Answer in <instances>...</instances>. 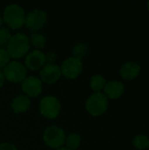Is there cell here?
<instances>
[{
    "label": "cell",
    "mask_w": 149,
    "mask_h": 150,
    "mask_svg": "<svg viewBox=\"0 0 149 150\" xmlns=\"http://www.w3.org/2000/svg\"><path fill=\"white\" fill-rule=\"evenodd\" d=\"M45 62V54L40 49L32 50L26 55L25 59V66L31 70H37L41 69L44 66Z\"/></svg>",
    "instance_id": "obj_11"
},
{
    "label": "cell",
    "mask_w": 149,
    "mask_h": 150,
    "mask_svg": "<svg viewBox=\"0 0 149 150\" xmlns=\"http://www.w3.org/2000/svg\"><path fill=\"white\" fill-rule=\"evenodd\" d=\"M47 20V12L41 9H34L25 15V24L32 31H37L42 28Z\"/></svg>",
    "instance_id": "obj_7"
},
{
    "label": "cell",
    "mask_w": 149,
    "mask_h": 150,
    "mask_svg": "<svg viewBox=\"0 0 149 150\" xmlns=\"http://www.w3.org/2000/svg\"><path fill=\"white\" fill-rule=\"evenodd\" d=\"M66 145L67 149L69 150L76 149L81 143V136L76 133H71L66 137Z\"/></svg>",
    "instance_id": "obj_18"
},
{
    "label": "cell",
    "mask_w": 149,
    "mask_h": 150,
    "mask_svg": "<svg viewBox=\"0 0 149 150\" xmlns=\"http://www.w3.org/2000/svg\"><path fill=\"white\" fill-rule=\"evenodd\" d=\"M31 105V100L26 95H18L11 101V108L17 113L26 112Z\"/></svg>",
    "instance_id": "obj_14"
},
{
    "label": "cell",
    "mask_w": 149,
    "mask_h": 150,
    "mask_svg": "<svg viewBox=\"0 0 149 150\" xmlns=\"http://www.w3.org/2000/svg\"><path fill=\"white\" fill-rule=\"evenodd\" d=\"M40 110L44 117L54 119L60 113L61 103L54 96H46L40 100Z\"/></svg>",
    "instance_id": "obj_6"
},
{
    "label": "cell",
    "mask_w": 149,
    "mask_h": 150,
    "mask_svg": "<svg viewBox=\"0 0 149 150\" xmlns=\"http://www.w3.org/2000/svg\"><path fill=\"white\" fill-rule=\"evenodd\" d=\"M71 51L73 57L82 60L88 52V46L83 42H77L72 47Z\"/></svg>",
    "instance_id": "obj_17"
},
{
    "label": "cell",
    "mask_w": 149,
    "mask_h": 150,
    "mask_svg": "<svg viewBox=\"0 0 149 150\" xmlns=\"http://www.w3.org/2000/svg\"><path fill=\"white\" fill-rule=\"evenodd\" d=\"M45 58H46V62H47V63H54V62L57 58V54L53 51H49L47 54H45Z\"/></svg>",
    "instance_id": "obj_22"
},
{
    "label": "cell",
    "mask_w": 149,
    "mask_h": 150,
    "mask_svg": "<svg viewBox=\"0 0 149 150\" xmlns=\"http://www.w3.org/2000/svg\"><path fill=\"white\" fill-rule=\"evenodd\" d=\"M108 98L102 92H95L90 95L85 102L86 110L93 116H100L108 109Z\"/></svg>",
    "instance_id": "obj_3"
},
{
    "label": "cell",
    "mask_w": 149,
    "mask_h": 150,
    "mask_svg": "<svg viewBox=\"0 0 149 150\" xmlns=\"http://www.w3.org/2000/svg\"><path fill=\"white\" fill-rule=\"evenodd\" d=\"M10 54L6 49L0 47V69L4 68L10 62Z\"/></svg>",
    "instance_id": "obj_21"
},
{
    "label": "cell",
    "mask_w": 149,
    "mask_h": 150,
    "mask_svg": "<svg viewBox=\"0 0 149 150\" xmlns=\"http://www.w3.org/2000/svg\"><path fill=\"white\" fill-rule=\"evenodd\" d=\"M4 80H5L4 75V73L0 70V87L3 86V84H4Z\"/></svg>",
    "instance_id": "obj_24"
},
{
    "label": "cell",
    "mask_w": 149,
    "mask_h": 150,
    "mask_svg": "<svg viewBox=\"0 0 149 150\" xmlns=\"http://www.w3.org/2000/svg\"><path fill=\"white\" fill-rule=\"evenodd\" d=\"M105 95L107 97V98L111 99H116L119 98L125 91V86L124 84L116 80L109 81L105 83V86L104 88Z\"/></svg>",
    "instance_id": "obj_12"
},
{
    "label": "cell",
    "mask_w": 149,
    "mask_h": 150,
    "mask_svg": "<svg viewBox=\"0 0 149 150\" xmlns=\"http://www.w3.org/2000/svg\"><path fill=\"white\" fill-rule=\"evenodd\" d=\"M30 48V41L28 36L24 33H17L11 35L7 43V52L12 58H20L24 56Z\"/></svg>",
    "instance_id": "obj_1"
},
{
    "label": "cell",
    "mask_w": 149,
    "mask_h": 150,
    "mask_svg": "<svg viewBox=\"0 0 149 150\" xmlns=\"http://www.w3.org/2000/svg\"><path fill=\"white\" fill-rule=\"evenodd\" d=\"M2 23H3V18H2V15H1V13H0V27H1V25H2Z\"/></svg>",
    "instance_id": "obj_26"
},
{
    "label": "cell",
    "mask_w": 149,
    "mask_h": 150,
    "mask_svg": "<svg viewBox=\"0 0 149 150\" xmlns=\"http://www.w3.org/2000/svg\"><path fill=\"white\" fill-rule=\"evenodd\" d=\"M119 72L120 76L125 80H133L139 76L141 72V66L136 62H128L121 66Z\"/></svg>",
    "instance_id": "obj_13"
},
{
    "label": "cell",
    "mask_w": 149,
    "mask_h": 150,
    "mask_svg": "<svg viewBox=\"0 0 149 150\" xmlns=\"http://www.w3.org/2000/svg\"><path fill=\"white\" fill-rule=\"evenodd\" d=\"M21 89L27 97H37L42 91V82L34 76H29L22 81Z\"/></svg>",
    "instance_id": "obj_9"
},
{
    "label": "cell",
    "mask_w": 149,
    "mask_h": 150,
    "mask_svg": "<svg viewBox=\"0 0 149 150\" xmlns=\"http://www.w3.org/2000/svg\"><path fill=\"white\" fill-rule=\"evenodd\" d=\"M83 66L82 60L70 56L62 62L60 68H61V74L65 77L69 79H74L81 74L83 70Z\"/></svg>",
    "instance_id": "obj_8"
},
{
    "label": "cell",
    "mask_w": 149,
    "mask_h": 150,
    "mask_svg": "<svg viewBox=\"0 0 149 150\" xmlns=\"http://www.w3.org/2000/svg\"><path fill=\"white\" fill-rule=\"evenodd\" d=\"M55 150H69L68 149H67V148H59V149H56Z\"/></svg>",
    "instance_id": "obj_25"
},
{
    "label": "cell",
    "mask_w": 149,
    "mask_h": 150,
    "mask_svg": "<svg viewBox=\"0 0 149 150\" xmlns=\"http://www.w3.org/2000/svg\"><path fill=\"white\" fill-rule=\"evenodd\" d=\"M11 37V33L10 30L5 26L0 27V46H4L7 44Z\"/></svg>",
    "instance_id": "obj_20"
},
{
    "label": "cell",
    "mask_w": 149,
    "mask_h": 150,
    "mask_svg": "<svg viewBox=\"0 0 149 150\" xmlns=\"http://www.w3.org/2000/svg\"><path fill=\"white\" fill-rule=\"evenodd\" d=\"M105 83H106L105 78L101 74H97L90 77V87L96 92H100V91H102L105 88Z\"/></svg>",
    "instance_id": "obj_15"
},
{
    "label": "cell",
    "mask_w": 149,
    "mask_h": 150,
    "mask_svg": "<svg viewBox=\"0 0 149 150\" xmlns=\"http://www.w3.org/2000/svg\"><path fill=\"white\" fill-rule=\"evenodd\" d=\"M0 150H18L17 147L10 142H3L0 144Z\"/></svg>",
    "instance_id": "obj_23"
},
{
    "label": "cell",
    "mask_w": 149,
    "mask_h": 150,
    "mask_svg": "<svg viewBox=\"0 0 149 150\" xmlns=\"http://www.w3.org/2000/svg\"><path fill=\"white\" fill-rule=\"evenodd\" d=\"M29 41L33 47H35L37 48H43L46 46L47 38L45 35H43L40 33L34 32L30 35Z\"/></svg>",
    "instance_id": "obj_16"
},
{
    "label": "cell",
    "mask_w": 149,
    "mask_h": 150,
    "mask_svg": "<svg viewBox=\"0 0 149 150\" xmlns=\"http://www.w3.org/2000/svg\"><path fill=\"white\" fill-rule=\"evenodd\" d=\"M61 72L59 65L55 63H46L40 71L41 81L47 83H53L61 77Z\"/></svg>",
    "instance_id": "obj_10"
},
{
    "label": "cell",
    "mask_w": 149,
    "mask_h": 150,
    "mask_svg": "<svg viewBox=\"0 0 149 150\" xmlns=\"http://www.w3.org/2000/svg\"><path fill=\"white\" fill-rule=\"evenodd\" d=\"M148 11H149V1L148 2Z\"/></svg>",
    "instance_id": "obj_27"
},
{
    "label": "cell",
    "mask_w": 149,
    "mask_h": 150,
    "mask_svg": "<svg viewBox=\"0 0 149 150\" xmlns=\"http://www.w3.org/2000/svg\"><path fill=\"white\" fill-rule=\"evenodd\" d=\"M3 73L7 80L18 83L22 82L26 77V68L20 62L11 61L4 67Z\"/></svg>",
    "instance_id": "obj_5"
},
{
    "label": "cell",
    "mask_w": 149,
    "mask_h": 150,
    "mask_svg": "<svg viewBox=\"0 0 149 150\" xmlns=\"http://www.w3.org/2000/svg\"><path fill=\"white\" fill-rule=\"evenodd\" d=\"M133 143L137 149L144 150L149 148V139L143 134H140L134 137Z\"/></svg>",
    "instance_id": "obj_19"
},
{
    "label": "cell",
    "mask_w": 149,
    "mask_h": 150,
    "mask_svg": "<svg viewBox=\"0 0 149 150\" xmlns=\"http://www.w3.org/2000/svg\"><path fill=\"white\" fill-rule=\"evenodd\" d=\"M2 18L8 26L12 29H18L25 24V13L19 4H11L4 8Z\"/></svg>",
    "instance_id": "obj_2"
},
{
    "label": "cell",
    "mask_w": 149,
    "mask_h": 150,
    "mask_svg": "<svg viewBox=\"0 0 149 150\" xmlns=\"http://www.w3.org/2000/svg\"><path fill=\"white\" fill-rule=\"evenodd\" d=\"M43 140L47 146L56 149L64 144L66 141V134L64 130L60 127L50 126L44 131Z\"/></svg>",
    "instance_id": "obj_4"
}]
</instances>
